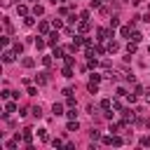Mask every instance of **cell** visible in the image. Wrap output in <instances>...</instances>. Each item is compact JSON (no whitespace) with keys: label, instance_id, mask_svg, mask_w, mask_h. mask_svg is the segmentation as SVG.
Here are the masks:
<instances>
[{"label":"cell","instance_id":"cell-23","mask_svg":"<svg viewBox=\"0 0 150 150\" xmlns=\"http://www.w3.org/2000/svg\"><path fill=\"white\" fill-rule=\"evenodd\" d=\"M131 40H134V42H141V40H143V33H138V30H134V35H131Z\"/></svg>","mask_w":150,"mask_h":150},{"label":"cell","instance_id":"cell-10","mask_svg":"<svg viewBox=\"0 0 150 150\" xmlns=\"http://www.w3.org/2000/svg\"><path fill=\"white\" fill-rule=\"evenodd\" d=\"M47 75H49V73H38V75H35V82H38V84H45V82H47Z\"/></svg>","mask_w":150,"mask_h":150},{"label":"cell","instance_id":"cell-27","mask_svg":"<svg viewBox=\"0 0 150 150\" xmlns=\"http://www.w3.org/2000/svg\"><path fill=\"white\" fill-rule=\"evenodd\" d=\"M30 112H33V117H42V108H40V105H35Z\"/></svg>","mask_w":150,"mask_h":150},{"label":"cell","instance_id":"cell-14","mask_svg":"<svg viewBox=\"0 0 150 150\" xmlns=\"http://www.w3.org/2000/svg\"><path fill=\"white\" fill-rule=\"evenodd\" d=\"M16 12H19L21 16H28V7H26V5H16Z\"/></svg>","mask_w":150,"mask_h":150},{"label":"cell","instance_id":"cell-45","mask_svg":"<svg viewBox=\"0 0 150 150\" xmlns=\"http://www.w3.org/2000/svg\"><path fill=\"white\" fill-rule=\"evenodd\" d=\"M148 52H150V47H148Z\"/></svg>","mask_w":150,"mask_h":150},{"label":"cell","instance_id":"cell-33","mask_svg":"<svg viewBox=\"0 0 150 150\" xmlns=\"http://www.w3.org/2000/svg\"><path fill=\"white\" fill-rule=\"evenodd\" d=\"M117 26H120V19L112 16V19H110V28H117Z\"/></svg>","mask_w":150,"mask_h":150},{"label":"cell","instance_id":"cell-44","mask_svg":"<svg viewBox=\"0 0 150 150\" xmlns=\"http://www.w3.org/2000/svg\"><path fill=\"white\" fill-rule=\"evenodd\" d=\"M108 2H112V0H108Z\"/></svg>","mask_w":150,"mask_h":150},{"label":"cell","instance_id":"cell-19","mask_svg":"<svg viewBox=\"0 0 150 150\" xmlns=\"http://www.w3.org/2000/svg\"><path fill=\"white\" fill-rule=\"evenodd\" d=\"M89 138H91V141H98V138H101V131H98V129H91V131H89Z\"/></svg>","mask_w":150,"mask_h":150},{"label":"cell","instance_id":"cell-41","mask_svg":"<svg viewBox=\"0 0 150 150\" xmlns=\"http://www.w3.org/2000/svg\"><path fill=\"white\" fill-rule=\"evenodd\" d=\"M89 5L91 7H101V0H89Z\"/></svg>","mask_w":150,"mask_h":150},{"label":"cell","instance_id":"cell-25","mask_svg":"<svg viewBox=\"0 0 150 150\" xmlns=\"http://www.w3.org/2000/svg\"><path fill=\"white\" fill-rule=\"evenodd\" d=\"M63 61H66V66H75V56H70V54L63 56Z\"/></svg>","mask_w":150,"mask_h":150},{"label":"cell","instance_id":"cell-6","mask_svg":"<svg viewBox=\"0 0 150 150\" xmlns=\"http://www.w3.org/2000/svg\"><path fill=\"white\" fill-rule=\"evenodd\" d=\"M14 110H16V103H14V101H7V105H5V115H2V117H7V115L14 112Z\"/></svg>","mask_w":150,"mask_h":150},{"label":"cell","instance_id":"cell-29","mask_svg":"<svg viewBox=\"0 0 150 150\" xmlns=\"http://www.w3.org/2000/svg\"><path fill=\"white\" fill-rule=\"evenodd\" d=\"M16 143H19L16 138H14V141H7V143H5V148H7V150H14V148H16Z\"/></svg>","mask_w":150,"mask_h":150},{"label":"cell","instance_id":"cell-20","mask_svg":"<svg viewBox=\"0 0 150 150\" xmlns=\"http://www.w3.org/2000/svg\"><path fill=\"white\" fill-rule=\"evenodd\" d=\"M23 26H28V28L35 26V19H33V16H23Z\"/></svg>","mask_w":150,"mask_h":150},{"label":"cell","instance_id":"cell-32","mask_svg":"<svg viewBox=\"0 0 150 150\" xmlns=\"http://www.w3.org/2000/svg\"><path fill=\"white\" fill-rule=\"evenodd\" d=\"M110 105H112V101H108V98H103V101H101V108H103V110H108Z\"/></svg>","mask_w":150,"mask_h":150},{"label":"cell","instance_id":"cell-11","mask_svg":"<svg viewBox=\"0 0 150 150\" xmlns=\"http://www.w3.org/2000/svg\"><path fill=\"white\" fill-rule=\"evenodd\" d=\"M136 45H138V42H134V40H131V42L127 45V54H136V49H138Z\"/></svg>","mask_w":150,"mask_h":150},{"label":"cell","instance_id":"cell-26","mask_svg":"<svg viewBox=\"0 0 150 150\" xmlns=\"http://www.w3.org/2000/svg\"><path fill=\"white\" fill-rule=\"evenodd\" d=\"M105 80H110V82H115V80H117V73H112V70H108V73H105Z\"/></svg>","mask_w":150,"mask_h":150},{"label":"cell","instance_id":"cell-46","mask_svg":"<svg viewBox=\"0 0 150 150\" xmlns=\"http://www.w3.org/2000/svg\"><path fill=\"white\" fill-rule=\"evenodd\" d=\"M30 2H33V0H30Z\"/></svg>","mask_w":150,"mask_h":150},{"label":"cell","instance_id":"cell-12","mask_svg":"<svg viewBox=\"0 0 150 150\" xmlns=\"http://www.w3.org/2000/svg\"><path fill=\"white\" fill-rule=\"evenodd\" d=\"M52 112H54V115H63V105H61V103H54V105H52Z\"/></svg>","mask_w":150,"mask_h":150},{"label":"cell","instance_id":"cell-3","mask_svg":"<svg viewBox=\"0 0 150 150\" xmlns=\"http://www.w3.org/2000/svg\"><path fill=\"white\" fill-rule=\"evenodd\" d=\"M14 54H16L14 49H5V52H2V61H5V63H12V61H14Z\"/></svg>","mask_w":150,"mask_h":150},{"label":"cell","instance_id":"cell-15","mask_svg":"<svg viewBox=\"0 0 150 150\" xmlns=\"http://www.w3.org/2000/svg\"><path fill=\"white\" fill-rule=\"evenodd\" d=\"M33 14H35V16L45 14V7H42V5H33Z\"/></svg>","mask_w":150,"mask_h":150},{"label":"cell","instance_id":"cell-42","mask_svg":"<svg viewBox=\"0 0 150 150\" xmlns=\"http://www.w3.org/2000/svg\"><path fill=\"white\" fill-rule=\"evenodd\" d=\"M0 2H2V7H9L12 5V0H0Z\"/></svg>","mask_w":150,"mask_h":150},{"label":"cell","instance_id":"cell-5","mask_svg":"<svg viewBox=\"0 0 150 150\" xmlns=\"http://www.w3.org/2000/svg\"><path fill=\"white\" fill-rule=\"evenodd\" d=\"M108 52H110V54L120 52V42H117V40H110V42H108Z\"/></svg>","mask_w":150,"mask_h":150},{"label":"cell","instance_id":"cell-9","mask_svg":"<svg viewBox=\"0 0 150 150\" xmlns=\"http://www.w3.org/2000/svg\"><path fill=\"white\" fill-rule=\"evenodd\" d=\"M49 26H52V23H47V21H40V23H38V30H40V33H49Z\"/></svg>","mask_w":150,"mask_h":150},{"label":"cell","instance_id":"cell-37","mask_svg":"<svg viewBox=\"0 0 150 150\" xmlns=\"http://www.w3.org/2000/svg\"><path fill=\"white\" fill-rule=\"evenodd\" d=\"M66 105H68V108H75V98H73V96H68V101H66Z\"/></svg>","mask_w":150,"mask_h":150},{"label":"cell","instance_id":"cell-28","mask_svg":"<svg viewBox=\"0 0 150 150\" xmlns=\"http://www.w3.org/2000/svg\"><path fill=\"white\" fill-rule=\"evenodd\" d=\"M38 136H40L42 141H49V136H47V129H38Z\"/></svg>","mask_w":150,"mask_h":150},{"label":"cell","instance_id":"cell-1","mask_svg":"<svg viewBox=\"0 0 150 150\" xmlns=\"http://www.w3.org/2000/svg\"><path fill=\"white\" fill-rule=\"evenodd\" d=\"M96 35H98V40L103 42V40H108V38H115V33H110V30H105V28H98L96 30Z\"/></svg>","mask_w":150,"mask_h":150},{"label":"cell","instance_id":"cell-21","mask_svg":"<svg viewBox=\"0 0 150 150\" xmlns=\"http://www.w3.org/2000/svg\"><path fill=\"white\" fill-rule=\"evenodd\" d=\"M52 28H56V30L63 28V21H61V19H52Z\"/></svg>","mask_w":150,"mask_h":150},{"label":"cell","instance_id":"cell-30","mask_svg":"<svg viewBox=\"0 0 150 150\" xmlns=\"http://www.w3.org/2000/svg\"><path fill=\"white\" fill-rule=\"evenodd\" d=\"M141 145L143 148H150V136H141Z\"/></svg>","mask_w":150,"mask_h":150},{"label":"cell","instance_id":"cell-4","mask_svg":"<svg viewBox=\"0 0 150 150\" xmlns=\"http://www.w3.org/2000/svg\"><path fill=\"white\" fill-rule=\"evenodd\" d=\"M131 28H134L131 23H129V26H122V28H120V35H122V38H131Z\"/></svg>","mask_w":150,"mask_h":150},{"label":"cell","instance_id":"cell-2","mask_svg":"<svg viewBox=\"0 0 150 150\" xmlns=\"http://www.w3.org/2000/svg\"><path fill=\"white\" fill-rule=\"evenodd\" d=\"M47 38H49V40H47V45H52V47H56V45H59V33H56V28H54Z\"/></svg>","mask_w":150,"mask_h":150},{"label":"cell","instance_id":"cell-16","mask_svg":"<svg viewBox=\"0 0 150 150\" xmlns=\"http://www.w3.org/2000/svg\"><path fill=\"white\" fill-rule=\"evenodd\" d=\"M87 30H89V21L82 19V21H80V33H87Z\"/></svg>","mask_w":150,"mask_h":150},{"label":"cell","instance_id":"cell-36","mask_svg":"<svg viewBox=\"0 0 150 150\" xmlns=\"http://www.w3.org/2000/svg\"><path fill=\"white\" fill-rule=\"evenodd\" d=\"M42 63L49 68V66H52V56H42Z\"/></svg>","mask_w":150,"mask_h":150},{"label":"cell","instance_id":"cell-38","mask_svg":"<svg viewBox=\"0 0 150 150\" xmlns=\"http://www.w3.org/2000/svg\"><path fill=\"white\" fill-rule=\"evenodd\" d=\"M108 131H110V134H117V131H120V127H117V124H110V127H108Z\"/></svg>","mask_w":150,"mask_h":150},{"label":"cell","instance_id":"cell-18","mask_svg":"<svg viewBox=\"0 0 150 150\" xmlns=\"http://www.w3.org/2000/svg\"><path fill=\"white\" fill-rule=\"evenodd\" d=\"M87 89H89L91 94H96V91H98V82H91V80H89V84H87Z\"/></svg>","mask_w":150,"mask_h":150},{"label":"cell","instance_id":"cell-35","mask_svg":"<svg viewBox=\"0 0 150 150\" xmlns=\"http://www.w3.org/2000/svg\"><path fill=\"white\" fill-rule=\"evenodd\" d=\"M122 143H124V141H122L120 136H115V134H112V145H122Z\"/></svg>","mask_w":150,"mask_h":150},{"label":"cell","instance_id":"cell-43","mask_svg":"<svg viewBox=\"0 0 150 150\" xmlns=\"http://www.w3.org/2000/svg\"><path fill=\"white\" fill-rule=\"evenodd\" d=\"M145 101H148V103H150V91H148V94H145Z\"/></svg>","mask_w":150,"mask_h":150},{"label":"cell","instance_id":"cell-24","mask_svg":"<svg viewBox=\"0 0 150 150\" xmlns=\"http://www.w3.org/2000/svg\"><path fill=\"white\" fill-rule=\"evenodd\" d=\"M52 56H56V59H59V56H63V47H54V52H52Z\"/></svg>","mask_w":150,"mask_h":150},{"label":"cell","instance_id":"cell-22","mask_svg":"<svg viewBox=\"0 0 150 150\" xmlns=\"http://www.w3.org/2000/svg\"><path fill=\"white\" fill-rule=\"evenodd\" d=\"M66 115H68V120H77V110H75V108H68Z\"/></svg>","mask_w":150,"mask_h":150},{"label":"cell","instance_id":"cell-40","mask_svg":"<svg viewBox=\"0 0 150 150\" xmlns=\"http://www.w3.org/2000/svg\"><path fill=\"white\" fill-rule=\"evenodd\" d=\"M103 143L105 145H112V136H103Z\"/></svg>","mask_w":150,"mask_h":150},{"label":"cell","instance_id":"cell-8","mask_svg":"<svg viewBox=\"0 0 150 150\" xmlns=\"http://www.w3.org/2000/svg\"><path fill=\"white\" fill-rule=\"evenodd\" d=\"M21 66H23V68H33V66H35V59L26 56V59H21Z\"/></svg>","mask_w":150,"mask_h":150},{"label":"cell","instance_id":"cell-7","mask_svg":"<svg viewBox=\"0 0 150 150\" xmlns=\"http://www.w3.org/2000/svg\"><path fill=\"white\" fill-rule=\"evenodd\" d=\"M21 136H23V141H26V143H30V141H33V129H30V127H26Z\"/></svg>","mask_w":150,"mask_h":150},{"label":"cell","instance_id":"cell-31","mask_svg":"<svg viewBox=\"0 0 150 150\" xmlns=\"http://www.w3.org/2000/svg\"><path fill=\"white\" fill-rule=\"evenodd\" d=\"M45 45H47V42H45L42 38H38V40H35V47H38V49H45Z\"/></svg>","mask_w":150,"mask_h":150},{"label":"cell","instance_id":"cell-34","mask_svg":"<svg viewBox=\"0 0 150 150\" xmlns=\"http://www.w3.org/2000/svg\"><path fill=\"white\" fill-rule=\"evenodd\" d=\"M63 77H73V70H70V66H66V68H63Z\"/></svg>","mask_w":150,"mask_h":150},{"label":"cell","instance_id":"cell-39","mask_svg":"<svg viewBox=\"0 0 150 150\" xmlns=\"http://www.w3.org/2000/svg\"><path fill=\"white\" fill-rule=\"evenodd\" d=\"M89 77H91V82H98V80H101V75H98V73H91Z\"/></svg>","mask_w":150,"mask_h":150},{"label":"cell","instance_id":"cell-17","mask_svg":"<svg viewBox=\"0 0 150 150\" xmlns=\"http://www.w3.org/2000/svg\"><path fill=\"white\" fill-rule=\"evenodd\" d=\"M12 49H14L16 54H21V52H23V45H21V42L16 40V42H12Z\"/></svg>","mask_w":150,"mask_h":150},{"label":"cell","instance_id":"cell-13","mask_svg":"<svg viewBox=\"0 0 150 150\" xmlns=\"http://www.w3.org/2000/svg\"><path fill=\"white\" fill-rule=\"evenodd\" d=\"M77 129H80V122L77 120H70L68 122V131H77Z\"/></svg>","mask_w":150,"mask_h":150}]
</instances>
